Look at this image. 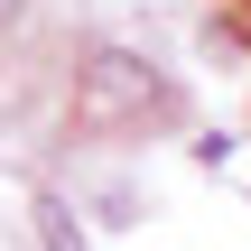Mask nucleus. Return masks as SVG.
I'll list each match as a JSON object with an SVG mask.
<instances>
[{
    "mask_svg": "<svg viewBox=\"0 0 251 251\" xmlns=\"http://www.w3.org/2000/svg\"><path fill=\"white\" fill-rule=\"evenodd\" d=\"M158 112H168V84H149V65H130V56H93L75 75V121L84 130H140Z\"/></svg>",
    "mask_w": 251,
    "mask_h": 251,
    "instance_id": "nucleus-1",
    "label": "nucleus"
},
{
    "mask_svg": "<svg viewBox=\"0 0 251 251\" xmlns=\"http://www.w3.org/2000/svg\"><path fill=\"white\" fill-rule=\"evenodd\" d=\"M75 214L65 205H37V251H84V233H65Z\"/></svg>",
    "mask_w": 251,
    "mask_h": 251,
    "instance_id": "nucleus-2",
    "label": "nucleus"
}]
</instances>
